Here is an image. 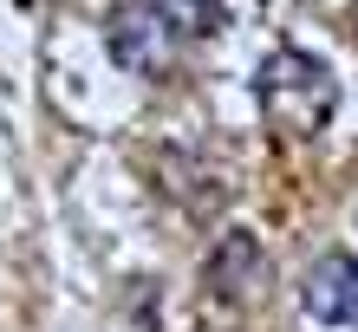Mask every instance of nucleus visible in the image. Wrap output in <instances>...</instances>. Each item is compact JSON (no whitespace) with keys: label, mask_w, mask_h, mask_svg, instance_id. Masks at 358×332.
<instances>
[{"label":"nucleus","mask_w":358,"mask_h":332,"mask_svg":"<svg viewBox=\"0 0 358 332\" xmlns=\"http://www.w3.org/2000/svg\"><path fill=\"white\" fill-rule=\"evenodd\" d=\"M255 92H261V111H267V124L280 137H320L326 117L339 111V78H332V66H320L313 52H293V46L261 66Z\"/></svg>","instance_id":"f257e3e1"},{"label":"nucleus","mask_w":358,"mask_h":332,"mask_svg":"<svg viewBox=\"0 0 358 332\" xmlns=\"http://www.w3.org/2000/svg\"><path fill=\"white\" fill-rule=\"evenodd\" d=\"M111 59H117V66H131V72H143V78H163V72H170V59H176V33L137 0V7H124L111 20Z\"/></svg>","instance_id":"f03ea898"},{"label":"nucleus","mask_w":358,"mask_h":332,"mask_svg":"<svg viewBox=\"0 0 358 332\" xmlns=\"http://www.w3.org/2000/svg\"><path fill=\"white\" fill-rule=\"evenodd\" d=\"M300 300H306V313L320 326L358 332V261L352 254H320L313 274H306V287H300Z\"/></svg>","instance_id":"7ed1b4c3"},{"label":"nucleus","mask_w":358,"mask_h":332,"mask_svg":"<svg viewBox=\"0 0 358 332\" xmlns=\"http://www.w3.org/2000/svg\"><path fill=\"white\" fill-rule=\"evenodd\" d=\"M163 27L176 33V46H189V39H208L222 27V0H143Z\"/></svg>","instance_id":"20e7f679"}]
</instances>
